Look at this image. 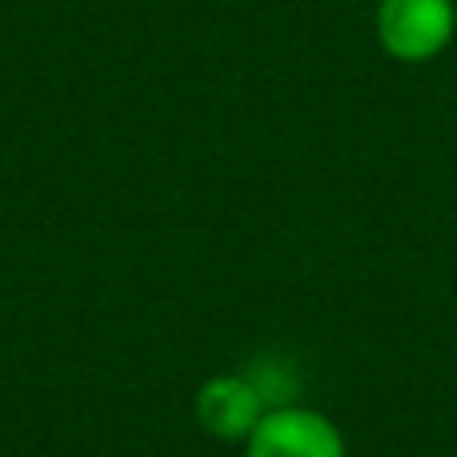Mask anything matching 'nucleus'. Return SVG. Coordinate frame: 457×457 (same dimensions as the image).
Listing matches in <instances>:
<instances>
[{
	"instance_id": "1",
	"label": "nucleus",
	"mask_w": 457,
	"mask_h": 457,
	"mask_svg": "<svg viewBox=\"0 0 457 457\" xmlns=\"http://www.w3.org/2000/svg\"><path fill=\"white\" fill-rule=\"evenodd\" d=\"M378 45L402 64H426L453 45V0H378L373 12Z\"/></svg>"
},
{
	"instance_id": "2",
	"label": "nucleus",
	"mask_w": 457,
	"mask_h": 457,
	"mask_svg": "<svg viewBox=\"0 0 457 457\" xmlns=\"http://www.w3.org/2000/svg\"><path fill=\"white\" fill-rule=\"evenodd\" d=\"M245 457H345V437L321 410L273 405L245 442Z\"/></svg>"
},
{
	"instance_id": "3",
	"label": "nucleus",
	"mask_w": 457,
	"mask_h": 457,
	"mask_svg": "<svg viewBox=\"0 0 457 457\" xmlns=\"http://www.w3.org/2000/svg\"><path fill=\"white\" fill-rule=\"evenodd\" d=\"M265 389L245 373H213L201 381L193 397V418L217 442H249L257 421L265 418Z\"/></svg>"
}]
</instances>
